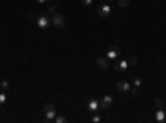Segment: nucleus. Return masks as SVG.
Here are the masks:
<instances>
[{
  "label": "nucleus",
  "instance_id": "2",
  "mask_svg": "<svg viewBox=\"0 0 166 123\" xmlns=\"http://www.w3.org/2000/svg\"><path fill=\"white\" fill-rule=\"evenodd\" d=\"M52 23H53V25H55L57 28H62V27L65 25V17L57 12V14L52 15Z\"/></svg>",
  "mask_w": 166,
  "mask_h": 123
},
{
  "label": "nucleus",
  "instance_id": "14",
  "mask_svg": "<svg viewBox=\"0 0 166 123\" xmlns=\"http://www.w3.org/2000/svg\"><path fill=\"white\" fill-rule=\"evenodd\" d=\"M53 121H57V123H65V121H67V118H65V116H62V115H57Z\"/></svg>",
  "mask_w": 166,
  "mask_h": 123
},
{
  "label": "nucleus",
  "instance_id": "21",
  "mask_svg": "<svg viewBox=\"0 0 166 123\" xmlns=\"http://www.w3.org/2000/svg\"><path fill=\"white\" fill-rule=\"evenodd\" d=\"M95 123H100V121H102V118H100V116L98 115H93V118H91Z\"/></svg>",
  "mask_w": 166,
  "mask_h": 123
},
{
  "label": "nucleus",
  "instance_id": "20",
  "mask_svg": "<svg viewBox=\"0 0 166 123\" xmlns=\"http://www.w3.org/2000/svg\"><path fill=\"white\" fill-rule=\"evenodd\" d=\"M163 105H164L163 100H161V98H158V100H156V107H158V108H163Z\"/></svg>",
  "mask_w": 166,
  "mask_h": 123
},
{
  "label": "nucleus",
  "instance_id": "9",
  "mask_svg": "<svg viewBox=\"0 0 166 123\" xmlns=\"http://www.w3.org/2000/svg\"><path fill=\"white\" fill-rule=\"evenodd\" d=\"M118 55H120V48H110L106 52V58L108 60H115V58H118Z\"/></svg>",
  "mask_w": 166,
  "mask_h": 123
},
{
  "label": "nucleus",
  "instance_id": "11",
  "mask_svg": "<svg viewBox=\"0 0 166 123\" xmlns=\"http://www.w3.org/2000/svg\"><path fill=\"white\" fill-rule=\"evenodd\" d=\"M88 108H90V112H97V110L100 108V102H98V100H90V103H88Z\"/></svg>",
  "mask_w": 166,
  "mask_h": 123
},
{
  "label": "nucleus",
  "instance_id": "3",
  "mask_svg": "<svg viewBox=\"0 0 166 123\" xmlns=\"http://www.w3.org/2000/svg\"><path fill=\"white\" fill-rule=\"evenodd\" d=\"M110 14H111V7L108 3H103V5H100V7H98V15L102 17V19H106Z\"/></svg>",
  "mask_w": 166,
  "mask_h": 123
},
{
  "label": "nucleus",
  "instance_id": "8",
  "mask_svg": "<svg viewBox=\"0 0 166 123\" xmlns=\"http://www.w3.org/2000/svg\"><path fill=\"white\" fill-rule=\"evenodd\" d=\"M155 120H156L158 123L166 121V113H164V110H163V108H158V110H156V113H155Z\"/></svg>",
  "mask_w": 166,
  "mask_h": 123
},
{
  "label": "nucleus",
  "instance_id": "10",
  "mask_svg": "<svg viewBox=\"0 0 166 123\" xmlns=\"http://www.w3.org/2000/svg\"><path fill=\"white\" fill-rule=\"evenodd\" d=\"M97 65L102 70H106V68H108V58H106V57H98L97 58Z\"/></svg>",
  "mask_w": 166,
  "mask_h": 123
},
{
  "label": "nucleus",
  "instance_id": "18",
  "mask_svg": "<svg viewBox=\"0 0 166 123\" xmlns=\"http://www.w3.org/2000/svg\"><path fill=\"white\" fill-rule=\"evenodd\" d=\"M81 3L85 5V7H90V5H93V0H81Z\"/></svg>",
  "mask_w": 166,
  "mask_h": 123
},
{
  "label": "nucleus",
  "instance_id": "4",
  "mask_svg": "<svg viewBox=\"0 0 166 123\" xmlns=\"http://www.w3.org/2000/svg\"><path fill=\"white\" fill-rule=\"evenodd\" d=\"M111 103H113V97L111 95H105L102 98V102H100V108H103V110H108L111 107Z\"/></svg>",
  "mask_w": 166,
  "mask_h": 123
},
{
  "label": "nucleus",
  "instance_id": "19",
  "mask_svg": "<svg viewBox=\"0 0 166 123\" xmlns=\"http://www.w3.org/2000/svg\"><path fill=\"white\" fill-rule=\"evenodd\" d=\"M48 14H50V15H53V14H57V8H55V7H53V5H50V7H48Z\"/></svg>",
  "mask_w": 166,
  "mask_h": 123
},
{
  "label": "nucleus",
  "instance_id": "22",
  "mask_svg": "<svg viewBox=\"0 0 166 123\" xmlns=\"http://www.w3.org/2000/svg\"><path fill=\"white\" fill-rule=\"evenodd\" d=\"M38 3H45V2H48V0H37Z\"/></svg>",
  "mask_w": 166,
  "mask_h": 123
},
{
  "label": "nucleus",
  "instance_id": "15",
  "mask_svg": "<svg viewBox=\"0 0 166 123\" xmlns=\"http://www.w3.org/2000/svg\"><path fill=\"white\" fill-rule=\"evenodd\" d=\"M141 85V78H138V77H135V80H133V87H136V88H138V87Z\"/></svg>",
  "mask_w": 166,
  "mask_h": 123
},
{
  "label": "nucleus",
  "instance_id": "13",
  "mask_svg": "<svg viewBox=\"0 0 166 123\" xmlns=\"http://www.w3.org/2000/svg\"><path fill=\"white\" fill-rule=\"evenodd\" d=\"M118 5H120L121 8H124V7H128V5H130V0H118Z\"/></svg>",
  "mask_w": 166,
  "mask_h": 123
},
{
  "label": "nucleus",
  "instance_id": "24",
  "mask_svg": "<svg viewBox=\"0 0 166 123\" xmlns=\"http://www.w3.org/2000/svg\"><path fill=\"white\" fill-rule=\"evenodd\" d=\"M50 2H52V0H50Z\"/></svg>",
  "mask_w": 166,
  "mask_h": 123
},
{
  "label": "nucleus",
  "instance_id": "12",
  "mask_svg": "<svg viewBox=\"0 0 166 123\" xmlns=\"http://www.w3.org/2000/svg\"><path fill=\"white\" fill-rule=\"evenodd\" d=\"M7 88H8V81H7V80H2V81H0V90L5 92Z\"/></svg>",
  "mask_w": 166,
  "mask_h": 123
},
{
  "label": "nucleus",
  "instance_id": "1",
  "mask_svg": "<svg viewBox=\"0 0 166 123\" xmlns=\"http://www.w3.org/2000/svg\"><path fill=\"white\" fill-rule=\"evenodd\" d=\"M43 113H45V121H53L57 116V110L52 103H47L43 107Z\"/></svg>",
  "mask_w": 166,
  "mask_h": 123
},
{
  "label": "nucleus",
  "instance_id": "6",
  "mask_svg": "<svg viewBox=\"0 0 166 123\" xmlns=\"http://www.w3.org/2000/svg\"><path fill=\"white\" fill-rule=\"evenodd\" d=\"M116 90H118V92H121V93H126V92L131 90V85H130L128 81L121 80V81H118V83H116Z\"/></svg>",
  "mask_w": 166,
  "mask_h": 123
},
{
  "label": "nucleus",
  "instance_id": "5",
  "mask_svg": "<svg viewBox=\"0 0 166 123\" xmlns=\"http://www.w3.org/2000/svg\"><path fill=\"white\" fill-rule=\"evenodd\" d=\"M37 25L40 28H48L50 27V19H48V15H40L38 19H37Z\"/></svg>",
  "mask_w": 166,
  "mask_h": 123
},
{
  "label": "nucleus",
  "instance_id": "17",
  "mask_svg": "<svg viewBox=\"0 0 166 123\" xmlns=\"http://www.w3.org/2000/svg\"><path fill=\"white\" fill-rule=\"evenodd\" d=\"M5 102H7V97H5V93L2 92V93H0V105H3Z\"/></svg>",
  "mask_w": 166,
  "mask_h": 123
},
{
  "label": "nucleus",
  "instance_id": "16",
  "mask_svg": "<svg viewBox=\"0 0 166 123\" xmlns=\"http://www.w3.org/2000/svg\"><path fill=\"white\" fill-rule=\"evenodd\" d=\"M128 63H130V65H136V63H138V58H136V57H130Z\"/></svg>",
  "mask_w": 166,
  "mask_h": 123
},
{
  "label": "nucleus",
  "instance_id": "7",
  "mask_svg": "<svg viewBox=\"0 0 166 123\" xmlns=\"http://www.w3.org/2000/svg\"><path fill=\"white\" fill-rule=\"evenodd\" d=\"M115 70L116 72H124L128 67H130V63H128V60H118V62H115Z\"/></svg>",
  "mask_w": 166,
  "mask_h": 123
},
{
  "label": "nucleus",
  "instance_id": "23",
  "mask_svg": "<svg viewBox=\"0 0 166 123\" xmlns=\"http://www.w3.org/2000/svg\"><path fill=\"white\" fill-rule=\"evenodd\" d=\"M106 2H111V0H106Z\"/></svg>",
  "mask_w": 166,
  "mask_h": 123
}]
</instances>
